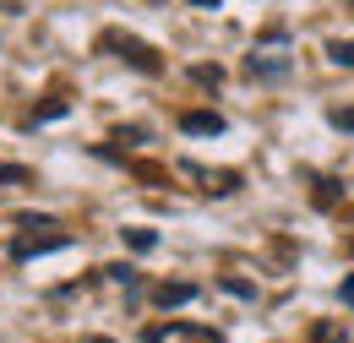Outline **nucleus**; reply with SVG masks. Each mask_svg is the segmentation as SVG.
<instances>
[{
  "label": "nucleus",
  "instance_id": "f257e3e1",
  "mask_svg": "<svg viewBox=\"0 0 354 343\" xmlns=\"http://www.w3.org/2000/svg\"><path fill=\"white\" fill-rule=\"evenodd\" d=\"M98 44H104L109 55H120L126 66H136L142 77H158V71H164V60H158V49H147V44H142V39H131V33H104Z\"/></svg>",
  "mask_w": 354,
  "mask_h": 343
},
{
  "label": "nucleus",
  "instance_id": "f03ea898",
  "mask_svg": "<svg viewBox=\"0 0 354 343\" xmlns=\"http://www.w3.org/2000/svg\"><path fill=\"white\" fill-rule=\"evenodd\" d=\"M142 343H223L213 327H196V322H169V327H147Z\"/></svg>",
  "mask_w": 354,
  "mask_h": 343
},
{
  "label": "nucleus",
  "instance_id": "7ed1b4c3",
  "mask_svg": "<svg viewBox=\"0 0 354 343\" xmlns=\"http://www.w3.org/2000/svg\"><path fill=\"white\" fill-rule=\"evenodd\" d=\"M66 240H71L66 229H49V234H17V240H11V257H17V261H28V257H44V251H60Z\"/></svg>",
  "mask_w": 354,
  "mask_h": 343
},
{
  "label": "nucleus",
  "instance_id": "20e7f679",
  "mask_svg": "<svg viewBox=\"0 0 354 343\" xmlns=\"http://www.w3.org/2000/svg\"><path fill=\"white\" fill-rule=\"evenodd\" d=\"M180 126L191 131V136H218L223 115H218V109H191V115H180Z\"/></svg>",
  "mask_w": 354,
  "mask_h": 343
},
{
  "label": "nucleus",
  "instance_id": "39448f33",
  "mask_svg": "<svg viewBox=\"0 0 354 343\" xmlns=\"http://www.w3.org/2000/svg\"><path fill=\"white\" fill-rule=\"evenodd\" d=\"M245 66H251V77H283V71H289L283 55H251Z\"/></svg>",
  "mask_w": 354,
  "mask_h": 343
},
{
  "label": "nucleus",
  "instance_id": "423d86ee",
  "mask_svg": "<svg viewBox=\"0 0 354 343\" xmlns=\"http://www.w3.org/2000/svg\"><path fill=\"white\" fill-rule=\"evenodd\" d=\"M196 300V284H158V305H185Z\"/></svg>",
  "mask_w": 354,
  "mask_h": 343
},
{
  "label": "nucleus",
  "instance_id": "0eeeda50",
  "mask_svg": "<svg viewBox=\"0 0 354 343\" xmlns=\"http://www.w3.org/2000/svg\"><path fill=\"white\" fill-rule=\"evenodd\" d=\"M327 55H333V66H349V71H354V39H333V44H327Z\"/></svg>",
  "mask_w": 354,
  "mask_h": 343
},
{
  "label": "nucleus",
  "instance_id": "6e6552de",
  "mask_svg": "<svg viewBox=\"0 0 354 343\" xmlns=\"http://www.w3.org/2000/svg\"><path fill=\"white\" fill-rule=\"evenodd\" d=\"M120 234H126V245H131V251H153V245H158V234H153V229H120Z\"/></svg>",
  "mask_w": 354,
  "mask_h": 343
},
{
  "label": "nucleus",
  "instance_id": "1a4fd4ad",
  "mask_svg": "<svg viewBox=\"0 0 354 343\" xmlns=\"http://www.w3.org/2000/svg\"><path fill=\"white\" fill-rule=\"evenodd\" d=\"M310 338H316V343H349V338H344V327H333V322H316Z\"/></svg>",
  "mask_w": 354,
  "mask_h": 343
},
{
  "label": "nucleus",
  "instance_id": "9d476101",
  "mask_svg": "<svg viewBox=\"0 0 354 343\" xmlns=\"http://www.w3.org/2000/svg\"><path fill=\"white\" fill-rule=\"evenodd\" d=\"M0 180H33V174L22 169V164H0Z\"/></svg>",
  "mask_w": 354,
  "mask_h": 343
},
{
  "label": "nucleus",
  "instance_id": "9b49d317",
  "mask_svg": "<svg viewBox=\"0 0 354 343\" xmlns=\"http://www.w3.org/2000/svg\"><path fill=\"white\" fill-rule=\"evenodd\" d=\"M333 126H338V131H354V109H333Z\"/></svg>",
  "mask_w": 354,
  "mask_h": 343
},
{
  "label": "nucleus",
  "instance_id": "f8f14e48",
  "mask_svg": "<svg viewBox=\"0 0 354 343\" xmlns=\"http://www.w3.org/2000/svg\"><path fill=\"white\" fill-rule=\"evenodd\" d=\"M338 295H344V305H354V272L344 278V289H338Z\"/></svg>",
  "mask_w": 354,
  "mask_h": 343
},
{
  "label": "nucleus",
  "instance_id": "ddd939ff",
  "mask_svg": "<svg viewBox=\"0 0 354 343\" xmlns=\"http://www.w3.org/2000/svg\"><path fill=\"white\" fill-rule=\"evenodd\" d=\"M191 6H218V0H191Z\"/></svg>",
  "mask_w": 354,
  "mask_h": 343
}]
</instances>
